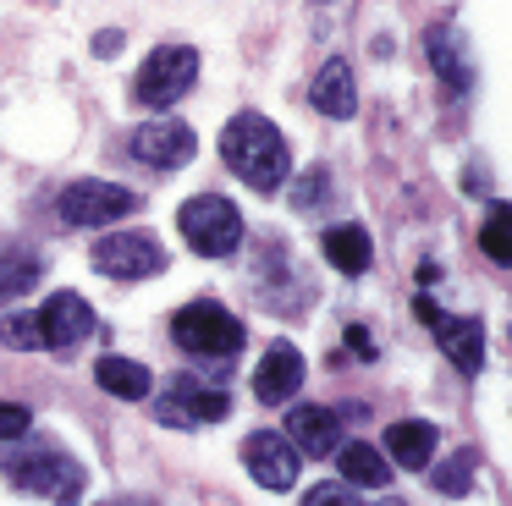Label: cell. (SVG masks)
Instances as JSON below:
<instances>
[{
  "label": "cell",
  "instance_id": "cell-1",
  "mask_svg": "<svg viewBox=\"0 0 512 506\" xmlns=\"http://www.w3.org/2000/svg\"><path fill=\"white\" fill-rule=\"evenodd\" d=\"M221 154H226V165H232L248 187H259V193H276V187L292 176L287 138H281V127L270 116H259V110H237V116L226 121Z\"/></svg>",
  "mask_w": 512,
  "mask_h": 506
},
{
  "label": "cell",
  "instance_id": "cell-2",
  "mask_svg": "<svg viewBox=\"0 0 512 506\" xmlns=\"http://www.w3.org/2000/svg\"><path fill=\"white\" fill-rule=\"evenodd\" d=\"M177 226H182V237H188V248L204 253V259H226V253H237V242H243V215H237V204L221 193L188 198V204L177 209Z\"/></svg>",
  "mask_w": 512,
  "mask_h": 506
},
{
  "label": "cell",
  "instance_id": "cell-3",
  "mask_svg": "<svg viewBox=\"0 0 512 506\" xmlns=\"http://www.w3.org/2000/svg\"><path fill=\"white\" fill-rule=\"evenodd\" d=\"M243 336L248 330L237 325V314H226L210 297L177 308V319H171V341H177L182 352H193V358H232V352L243 347Z\"/></svg>",
  "mask_w": 512,
  "mask_h": 506
},
{
  "label": "cell",
  "instance_id": "cell-4",
  "mask_svg": "<svg viewBox=\"0 0 512 506\" xmlns=\"http://www.w3.org/2000/svg\"><path fill=\"white\" fill-rule=\"evenodd\" d=\"M193 77H199V50H188V44H160V50L138 66L133 94H138V105L166 110L193 88Z\"/></svg>",
  "mask_w": 512,
  "mask_h": 506
},
{
  "label": "cell",
  "instance_id": "cell-5",
  "mask_svg": "<svg viewBox=\"0 0 512 506\" xmlns=\"http://www.w3.org/2000/svg\"><path fill=\"white\" fill-rule=\"evenodd\" d=\"M6 479H12L17 490L45 495V501H56V506H78V495H83V468L67 451H28V457H17L12 468H6Z\"/></svg>",
  "mask_w": 512,
  "mask_h": 506
},
{
  "label": "cell",
  "instance_id": "cell-6",
  "mask_svg": "<svg viewBox=\"0 0 512 506\" xmlns=\"http://www.w3.org/2000/svg\"><path fill=\"white\" fill-rule=\"evenodd\" d=\"M94 270H105L111 281H144L166 270V248L149 231H111L94 242Z\"/></svg>",
  "mask_w": 512,
  "mask_h": 506
},
{
  "label": "cell",
  "instance_id": "cell-7",
  "mask_svg": "<svg viewBox=\"0 0 512 506\" xmlns=\"http://www.w3.org/2000/svg\"><path fill=\"white\" fill-rule=\"evenodd\" d=\"M133 209H138V193H127L122 182H72L61 193V220L67 226H111Z\"/></svg>",
  "mask_w": 512,
  "mask_h": 506
},
{
  "label": "cell",
  "instance_id": "cell-8",
  "mask_svg": "<svg viewBox=\"0 0 512 506\" xmlns=\"http://www.w3.org/2000/svg\"><path fill=\"white\" fill-rule=\"evenodd\" d=\"M34 319H39V347H50V352H78L94 336V325H100L78 292H56Z\"/></svg>",
  "mask_w": 512,
  "mask_h": 506
},
{
  "label": "cell",
  "instance_id": "cell-9",
  "mask_svg": "<svg viewBox=\"0 0 512 506\" xmlns=\"http://www.w3.org/2000/svg\"><path fill=\"white\" fill-rule=\"evenodd\" d=\"M226 413H232L226 391H210V385L188 380V374H182L177 385H166V391H160V402H155V418H160V424H171V429L215 424V418H226Z\"/></svg>",
  "mask_w": 512,
  "mask_h": 506
},
{
  "label": "cell",
  "instance_id": "cell-10",
  "mask_svg": "<svg viewBox=\"0 0 512 506\" xmlns=\"http://www.w3.org/2000/svg\"><path fill=\"white\" fill-rule=\"evenodd\" d=\"M243 468L254 473V484H265V490H292L303 457L287 446L281 429H254V435L243 440Z\"/></svg>",
  "mask_w": 512,
  "mask_h": 506
},
{
  "label": "cell",
  "instance_id": "cell-11",
  "mask_svg": "<svg viewBox=\"0 0 512 506\" xmlns=\"http://www.w3.org/2000/svg\"><path fill=\"white\" fill-rule=\"evenodd\" d=\"M419 319H430L435 341H441V352L457 363V369H463V374H479V363H485V325H479V319L441 314L430 297H419Z\"/></svg>",
  "mask_w": 512,
  "mask_h": 506
},
{
  "label": "cell",
  "instance_id": "cell-12",
  "mask_svg": "<svg viewBox=\"0 0 512 506\" xmlns=\"http://www.w3.org/2000/svg\"><path fill=\"white\" fill-rule=\"evenodd\" d=\"M133 154L144 165H155V171H177V165L193 160V127L188 121H171V116L144 121V127L133 132Z\"/></svg>",
  "mask_w": 512,
  "mask_h": 506
},
{
  "label": "cell",
  "instance_id": "cell-13",
  "mask_svg": "<svg viewBox=\"0 0 512 506\" xmlns=\"http://www.w3.org/2000/svg\"><path fill=\"white\" fill-rule=\"evenodd\" d=\"M287 446L303 451V457H331L342 451V413L336 407H292L287 418Z\"/></svg>",
  "mask_w": 512,
  "mask_h": 506
},
{
  "label": "cell",
  "instance_id": "cell-14",
  "mask_svg": "<svg viewBox=\"0 0 512 506\" xmlns=\"http://www.w3.org/2000/svg\"><path fill=\"white\" fill-rule=\"evenodd\" d=\"M298 385H303V352L292 347V341H276L254 369V396L265 407H281V402L298 396Z\"/></svg>",
  "mask_w": 512,
  "mask_h": 506
},
{
  "label": "cell",
  "instance_id": "cell-15",
  "mask_svg": "<svg viewBox=\"0 0 512 506\" xmlns=\"http://www.w3.org/2000/svg\"><path fill=\"white\" fill-rule=\"evenodd\" d=\"M435 424H424V418H402V424L386 429V446H380V457H391L397 468H430L435 462Z\"/></svg>",
  "mask_w": 512,
  "mask_h": 506
},
{
  "label": "cell",
  "instance_id": "cell-16",
  "mask_svg": "<svg viewBox=\"0 0 512 506\" xmlns=\"http://www.w3.org/2000/svg\"><path fill=\"white\" fill-rule=\"evenodd\" d=\"M314 110H325V116L347 121L358 110V83H353V66L347 61H325L320 72H314V88H309Z\"/></svg>",
  "mask_w": 512,
  "mask_h": 506
},
{
  "label": "cell",
  "instance_id": "cell-17",
  "mask_svg": "<svg viewBox=\"0 0 512 506\" xmlns=\"http://www.w3.org/2000/svg\"><path fill=\"white\" fill-rule=\"evenodd\" d=\"M336 468H342V484L347 490H386L391 484V462L380 457V446H369V440H342V451H336Z\"/></svg>",
  "mask_w": 512,
  "mask_h": 506
},
{
  "label": "cell",
  "instance_id": "cell-18",
  "mask_svg": "<svg viewBox=\"0 0 512 506\" xmlns=\"http://www.w3.org/2000/svg\"><path fill=\"white\" fill-rule=\"evenodd\" d=\"M94 380H100L111 396H122V402H144V396L155 391V380H149V369H144V363L116 358V352H105V358L94 363Z\"/></svg>",
  "mask_w": 512,
  "mask_h": 506
},
{
  "label": "cell",
  "instance_id": "cell-19",
  "mask_svg": "<svg viewBox=\"0 0 512 506\" xmlns=\"http://www.w3.org/2000/svg\"><path fill=\"white\" fill-rule=\"evenodd\" d=\"M39 275H45V259L34 248H0V303H17L23 292H34Z\"/></svg>",
  "mask_w": 512,
  "mask_h": 506
},
{
  "label": "cell",
  "instance_id": "cell-20",
  "mask_svg": "<svg viewBox=\"0 0 512 506\" xmlns=\"http://www.w3.org/2000/svg\"><path fill=\"white\" fill-rule=\"evenodd\" d=\"M320 248L342 275H364L369 270V231L364 226H331L320 237Z\"/></svg>",
  "mask_w": 512,
  "mask_h": 506
},
{
  "label": "cell",
  "instance_id": "cell-21",
  "mask_svg": "<svg viewBox=\"0 0 512 506\" xmlns=\"http://www.w3.org/2000/svg\"><path fill=\"white\" fill-rule=\"evenodd\" d=\"M424 44H430V55H435V72H441L452 88H468V77H474V72H468V61H463L457 33L452 28H430V39H424Z\"/></svg>",
  "mask_w": 512,
  "mask_h": 506
},
{
  "label": "cell",
  "instance_id": "cell-22",
  "mask_svg": "<svg viewBox=\"0 0 512 506\" xmlns=\"http://www.w3.org/2000/svg\"><path fill=\"white\" fill-rule=\"evenodd\" d=\"M507 204H490V215H485V231H479V248L490 253L496 264H512V242H507Z\"/></svg>",
  "mask_w": 512,
  "mask_h": 506
},
{
  "label": "cell",
  "instance_id": "cell-23",
  "mask_svg": "<svg viewBox=\"0 0 512 506\" xmlns=\"http://www.w3.org/2000/svg\"><path fill=\"white\" fill-rule=\"evenodd\" d=\"M0 341L17 352H34L39 347V319L34 314H12V319H0Z\"/></svg>",
  "mask_w": 512,
  "mask_h": 506
},
{
  "label": "cell",
  "instance_id": "cell-24",
  "mask_svg": "<svg viewBox=\"0 0 512 506\" xmlns=\"http://www.w3.org/2000/svg\"><path fill=\"white\" fill-rule=\"evenodd\" d=\"M430 479H435V490H446V495L468 490V479H474V451H457V462H446V468H435Z\"/></svg>",
  "mask_w": 512,
  "mask_h": 506
},
{
  "label": "cell",
  "instance_id": "cell-25",
  "mask_svg": "<svg viewBox=\"0 0 512 506\" xmlns=\"http://www.w3.org/2000/svg\"><path fill=\"white\" fill-rule=\"evenodd\" d=\"M303 506H364V501H358V495L347 490V484H314Z\"/></svg>",
  "mask_w": 512,
  "mask_h": 506
},
{
  "label": "cell",
  "instance_id": "cell-26",
  "mask_svg": "<svg viewBox=\"0 0 512 506\" xmlns=\"http://www.w3.org/2000/svg\"><path fill=\"white\" fill-rule=\"evenodd\" d=\"M28 407L23 402H0V440H12V435H28Z\"/></svg>",
  "mask_w": 512,
  "mask_h": 506
},
{
  "label": "cell",
  "instance_id": "cell-27",
  "mask_svg": "<svg viewBox=\"0 0 512 506\" xmlns=\"http://www.w3.org/2000/svg\"><path fill=\"white\" fill-rule=\"evenodd\" d=\"M320 182H325V171H309V176L298 182V209H314V204H320Z\"/></svg>",
  "mask_w": 512,
  "mask_h": 506
},
{
  "label": "cell",
  "instance_id": "cell-28",
  "mask_svg": "<svg viewBox=\"0 0 512 506\" xmlns=\"http://www.w3.org/2000/svg\"><path fill=\"white\" fill-rule=\"evenodd\" d=\"M347 347H353L358 358H375V341H369V336H364V330H358V325L347 330Z\"/></svg>",
  "mask_w": 512,
  "mask_h": 506
},
{
  "label": "cell",
  "instance_id": "cell-29",
  "mask_svg": "<svg viewBox=\"0 0 512 506\" xmlns=\"http://www.w3.org/2000/svg\"><path fill=\"white\" fill-rule=\"evenodd\" d=\"M111 506H116V501H111Z\"/></svg>",
  "mask_w": 512,
  "mask_h": 506
}]
</instances>
